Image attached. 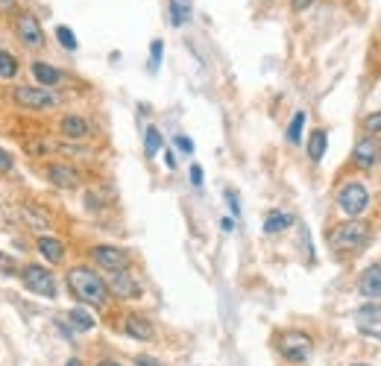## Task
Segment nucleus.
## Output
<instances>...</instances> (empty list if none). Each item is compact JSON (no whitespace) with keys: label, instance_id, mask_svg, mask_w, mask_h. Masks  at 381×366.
<instances>
[{"label":"nucleus","instance_id":"nucleus-12","mask_svg":"<svg viewBox=\"0 0 381 366\" xmlns=\"http://www.w3.org/2000/svg\"><path fill=\"white\" fill-rule=\"evenodd\" d=\"M18 214L23 220V226H30V229H50V214H47L44 208L33 205V203H21L18 205Z\"/></svg>","mask_w":381,"mask_h":366},{"label":"nucleus","instance_id":"nucleus-34","mask_svg":"<svg viewBox=\"0 0 381 366\" xmlns=\"http://www.w3.org/2000/svg\"><path fill=\"white\" fill-rule=\"evenodd\" d=\"M97 366H121V363H114V360H100Z\"/></svg>","mask_w":381,"mask_h":366},{"label":"nucleus","instance_id":"nucleus-15","mask_svg":"<svg viewBox=\"0 0 381 366\" xmlns=\"http://www.w3.org/2000/svg\"><path fill=\"white\" fill-rule=\"evenodd\" d=\"M59 132L70 141H82L88 135V120L80 117V114H65L62 117V124H59Z\"/></svg>","mask_w":381,"mask_h":366},{"label":"nucleus","instance_id":"nucleus-11","mask_svg":"<svg viewBox=\"0 0 381 366\" xmlns=\"http://www.w3.org/2000/svg\"><path fill=\"white\" fill-rule=\"evenodd\" d=\"M109 287H112L114 296H121V299H138L141 296V284L132 279L129 270H112Z\"/></svg>","mask_w":381,"mask_h":366},{"label":"nucleus","instance_id":"nucleus-9","mask_svg":"<svg viewBox=\"0 0 381 366\" xmlns=\"http://www.w3.org/2000/svg\"><path fill=\"white\" fill-rule=\"evenodd\" d=\"M91 258L97 261L103 270H127L129 267V255H127V249H121V247H94L91 249Z\"/></svg>","mask_w":381,"mask_h":366},{"label":"nucleus","instance_id":"nucleus-27","mask_svg":"<svg viewBox=\"0 0 381 366\" xmlns=\"http://www.w3.org/2000/svg\"><path fill=\"white\" fill-rule=\"evenodd\" d=\"M364 129L370 135H381V112H372L370 117H364Z\"/></svg>","mask_w":381,"mask_h":366},{"label":"nucleus","instance_id":"nucleus-2","mask_svg":"<svg viewBox=\"0 0 381 366\" xmlns=\"http://www.w3.org/2000/svg\"><path fill=\"white\" fill-rule=\"evenodd\" d=\"M370 240V226L361 223V220H346V223H340L335 232H331V247L335 249H352L358 252L367 247Z\"/></svg>","mask_w":381,"mask_h":366},{"label":"nucleus","instance_id":"nucleus-4","mask_svg":"<svg viewBox=\"0 0 381 366\" xmlns=\"http://www.w3.org/2000/svg\"><path fill=\"white\" fill-rule=\"evenodd\" d=\"M21 281L23 287H27L30 293H36V296H44V299H53L56 296V279L50 270H44V267H23V273H21Z\"/></svg>","mask_w":381,"mask_h":366},{"label":"nucleus","instance_id":"nucleus-31","mask_svg":"<svg viewBox=\"0 0 381 366\" xmlns=\"http://www.w3.org/2000/svg\"><path fill=\"white\" fill-rule=\"evenodd\" d=\"M12 167V156L4 150V146H0V170H9Z\"/></svg>","mask_w":381,"mask_h":366},{"label":"nucleus","instance_id":"nucleus-23","mask_svg":"<svg viewBox=\"0 0 381 366\" xmlns=\"http://www.w3.org/2000/svg\"><path fill=\"white\" fill-rule=\"evenodd\" d=\"M302 127H305V112H296L294 120H291V127H288V141H291V144H299Z\"/></svg>","mask_w":381,"mask_h":366},{"label":"nucleus","instance_id":"nucleus-21","mask_svg":"<svg viewBox=\"0 0 381 366\" xmlns=\"http://www.w3.org/2000/svg\"><path fill=\"white\" fill-rule=\"evenodd\" d=\"M326 146H328V135H326V129L311 132V141H308V156H311V161H320V158L326 156Z\"/></svg>","mask_w":381,"mask_h":366},{"label":"nucleus","instance_id":"nucleus-16","mask_svg":"<svg viewBox=\"0 0 381 366\" xmlns=\"http://www.w3.org/2000/svg\"><path fill=\"white\" fill-rule=\"evenodd\" d=\"M124 328H127V334L135 337V340H153V325H150V320H144V316H138V313H129V316H127Z\"/></svg>","mask_w":381,"mask_h":366},{"label":"nucleus","instance_id":"nucleus-5","mask_svg":"<svg viewBox=\"0 0 381 366\" xmlns=\"http://www.w3.org/2000/svg\"><path fill=\"white\" fill-rule=\"evenodd\" d=\"M311 349H314L311 337L302 334V331H288V334L279 337V352L291 363H305L308 357H311Z\"/></svg>","mask_w":381,"mask_h":366},{"label":"nucleus","instance_id":"nucleus-3","mask_svg":"<svg viewBox=\"0 0 381 366\" xmlns=\"http://www.w3.org/2000/svg\"><path fill=\"white\" fill-rule=\"evenodd\" d=\"M12 97L21 109H30V112H47V109L59 106V97L44 85H18L12 91Z\"/></svg>","mask_w":381,"mask_h":366},{"label":"nucleus","instance_id":"nucleus-20","mask_svg":"<svg viewBox=\"0 0 381 366\" xmlns=\"http://www.w3.org/2000/svg\"><path fill=\"white\" fill-rule=\"evenodd\" d=\"M68 323H70V328H77V331H91L94 328V316L85 308H74V311H68Z\"/></svg>","mask_w":381,"mask_h":366},{"label":"nucleus","instance_id":"nucleus-29","mask_svg":"<svg viewBox=\"0 0 381 366\" xmlns=\"http://www.w3.org/2000/svg\"><path fill=\"white\" fill-rule=\"evenodd\" d=\"M176 146H179L182 153H188V156L194 153V144H190V138H185V135H176Z\"/></svg>","mask_w":381,"mask_h":366},{"label":"nucleus","instance_id":"nucleus-36","mask_svg":"<svg viewBox=\"0 0 381 366\" xmlns=\"http://www.w3.org/2000/svg\"><path fill=\"white\" fill-rule=\"evenodd\" d=\"M355 366H367V363H355Z\"/></svg>","mask_w":381,"mask_h":366},{"label":"nucleus","instance_id":"nucleus-35","mask_svg":"<svg viewBox=\"0 0 381 366\" xmlns=\"http://www.w3.org/2000/svg\"><path fill=\"white\" fill-rule=\"evenodd\" d=\"M68 366H82V363H80L77 357H70V360H68Z\"/></svg>","mask_w":381,"mask_h":366},{"label":"nucleus","instance_id":"nucleus-6","mask_svg":"<svg viewBox=\"0 0 381 366\" xmlns=\"http://www.w3.org/2000/svg\"><path fill=\"white\" fill-rule=\"evenodd\" d=\"M338 205H340V211H346L349 217H358V214H364L367 205H370V193H367L364 185L349 182V185L338 193Z\"/></svg>","mask_w":381,"mask_h":366},{"label":"nucleus","instance_id":"nucleus-19","mask_svg":"<svg viewBox=\"0 0 381 366\" xmlns=\"http://www.w3.org/2000/svg\"><path fill=\"white\" fill-rule=\"evenodd\" d=\"M294 223V217L291 214H284V211H270L267 214V220H264V232L267 235H279V232H284Z\"/></svg>","mask_w":381,"mask_h":366},{"label":"nucleus","instance_id":"nucleus-26","mask_svg":"<svg viewBox=\"0 0 381 366\" xmlns=\"http://www.w3.org/2000/svg\"><path fill=\"white\" fill-rule=\"evenodd\" d=\"M171 12H173V27H179V23H185L188 21V6L185 4H179V0H173V4H171Z\"/></svg>","mask_w":381,"mask_h":366},{"label":"nucleus","instance_id":"nucleus-25","mask_svg":"<svg viewBox=\"0 0 381 366\" xmlns=\"http://www.w3.org/2000/svg\"><path fill=\"white\" fill-rule=\"evenodd\" d=\"M56 38H59V44L65 47V50H77V36H74L70 27H56Z\"/></svg>","mask_w":381,"mask_h":366},{"label":"nucleus","instance_id":"nucleus-22","mask_svg":"<svg viewBox=\"0 0 381 366\" xmlns=\"http://www.w3.org/2000/svg\"><path fill=\"white\" fill-rule=\"evenodd\" d=\"M0 77L4 80L18 77V59L12 53H6V50H0Z\"/></svg>","mask_w":381,"mask_h":366},{"label":"nucleus","instance_id":"nucleus-33","mask_svg":"<svg viewBox=\"0 0 381 366\" xmlns=\"http://www.w3.org/2000/svg\"><path fill=\"white\" fill-rule=\"evenodd\" d=\"M314 4V0H291V6L296 9V12H302V9H308V6H311Z\"/></svg>","mask_w":381,"mask_h":366},{"label":"nucleus","instance_id":"nucleus-28","mask_svg":"<svg viewBox=\"0 0 381 366\" xmlns=\"http://www.w3.org/2000/svg\"><path fill=\"white\" fill-rule=\"evenodd\" d=\"M150 59H153L150 68L156 70V68H159V59H161V41H153V47H150Z\"/></svg>","mask_w":381,"mask_h":366},{"label":"nucleus","instance_id":"nucleus-30","mask_svg":"<svg viewBox=\"0 0 381 366\" xmlns=\"http://www.w3.org/2000/svg\"><path fill=\"white\" fill-rule=\"evenodd\" d=\"M190 182H194L197 188L203 185V167H200V164H194V167H190Z\"/></svg>","mask_w":381,"mask_h":366},{"label":"nucleus","instance_id":"nucleus-32","mask_svg":"<svg viewBox=\"0 0 381 366\" xmlns=\"http://www.w3.org/2000/svg\"><path fill=\"white\" fill-rule=\"evenodd\" d=\"M135 363H138V366H161L156 357H147V355H138V357H135Z\"/></svg>","mask_w":381,"mask_h":366},{"label":"nucleus","instance_id":"nucleus-7","mask_svg":"<svg viewBox=\"0 0 381 366\" xmlns=\"http://www.w3.org/2000/svg\"><path fill=\"white\" fill-rule=\"evenodd\" d=\"M355 325L364 337H372V340H381V305L375 302H367L355 311Z\"/></svg>","mask_w":381,"mask_h":366},{"label":"nucleus","instance_id":"nucleus-14","mask_svg":"<svg viewBox=\"0 0 381 366\" xmlns=\"http://www.w3.org/2000/svg\"><path fill=\"white\" fill-rule=\"evenodd\" d=\"M358 290L361 296L367 299H378L381 296V264H372L361 273V281H358Z\"/></svg>","mask_w":381,"mask_h":366},{"label":"nucleus","instance_id":"nucleus-13","mask_svg":"<svg viewBox=\"0 0 381 366\" xmlns=\"http://www.w3.org/2000/svg\"><path fill=\"white\" fill-rule=\"evenodd\" d=\"M47 179H50L56 188H65V190L80 185V173L70 164H50L47 167Z\"/></svg>","mask_w":381,"mask_h":366},{"label":"nucleus","instance_id":"nucleus-8","mask_svg":"<svg viewBox=\"0 0 381 366\" xmlns=\"http://www.w3.org/2000/svg\"><path fill=\"white\" fill-rule=\"evenodd\" d=\"M15 33L27 47H41L44 44V30H41V23L36 21V15H30V12H21L15 18Z\"/></svg>","mask_w":381,"mask_h":366},{"label":"nucleus","instance_id":"nucleus-18","mask_svg":"<svg viewBox=\"0 0 381 366\" xmlns=\"http://www.w3.org/2000/svg\"><path fill=\"white\" fill-rule=\"evenodd\" d=\"M33 77H36V82L44 85V88L62 82V73H59L56 68H50V65H44V62H33Z\"/></svg>","mask_w":381,"mask_h":366},{"label":"nucleus","instance_id":"nucleus-10","mask_svg":"<svg viewBox=\"0 0 381 366\" xmlns=\"http://www.w3.org/2000/svg\"><path fill=\"white\" fill-rule=\"evenodd\" d=\"M352 161L358 164V167H364V170H372L378 161H381V144L372 138V135H367V138H361L358 144H355V153H352Z\"/></svg>","mask_w":381,"mask_h":366},{"label":"nucleus","instance_id":"nucleus-17","mask_svg":"<svg viewBox=\"0 0 381 366\" xmlns=\"http://www.w3.org/2000/svg\"><path fill=\"white\" fill-rule=\"evenodd\" d=\"M38 252L50 261V264H59L62 258H65V243L59 240V237H38Z\"/></svg>","mask_w":381,"mask_h":366},{"label":"nucleus","instance_id":"nucleus-1","mask_svg":"<svg viewBox=\"0 0 381 366\" xmlns=\"http://www.w3.org/2000/svg\"><path fill=\"white\" fill-rule=\"evenodd\" d=\"M68 290L74 293L82 305H91V308H103L109 299L106 281L97 273H91L88 267H74V270L68 273Z\"/></svg>","mask_w":381,"mask_h":366},{"label":"nucleus","instance_id":"nucleus-24","mask_svg":"<svg viewBox=\"0 0 381 366\" xmlns=\"http://www.w3.org/2000/svg\"><path fill=\"white\" fill-rule=\"evenodd\" d=\"M144 150H147V156H156V153L161 150V132H159L156 127H150V129H147V138H144Z\"/></svg>","mask_w":381,"mask_h":366}]
</instances>
